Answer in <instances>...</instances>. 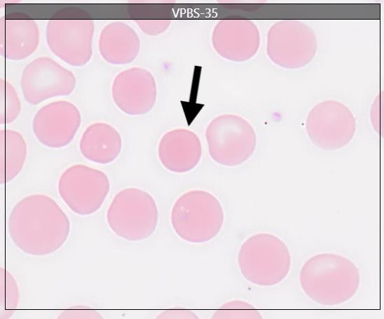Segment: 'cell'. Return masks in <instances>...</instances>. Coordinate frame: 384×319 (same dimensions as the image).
I'll use <instances>...</instances> for the list:
<instances>
[{
	"label": "cell",
	"mask_w": 384,
	"mask_h": 319,
	"mask_svg": "<svg viewBox=\"0 0 384 319\" xmlns=\"http://www.w3.org/2000/svg\"><path fill=\"white\" fill-rule=\"evenodd\" d=\"M9 236L22 252L46 256L58 250L67 241L70 222L51 197L43 194L28 195L11 210L8 219Z\"/></svg>",
	"instance_id": "cell-1"
},
{
	"label": "cell",
	"mask_w": 384,
	"mask_h": 319,
	"mask_svg": "<svg viewBox=\"0 0 384 319\" xmlns=\"http://www.w3.org/2000/svg\"><path fill=\"white\" fill-rule=\"evenodd\" d=\"M212 43L222 57L245 61L258 50L260 35L256 26L249 20H223L214 27Z\"/></svg>",
	"instance_id": "cell-13"
},
{
	"label": "cell",
	"mask_w": 384,
	"mask_h": 319,
	"mask_svg": "<svg viewBox=\"0 0 384 319\" xmlns=\"http://www.w3.org/2000/svg\"><path fill=\"white\" fill-rule=\"evenodd\" d=\"M39 32L30 19H5L1 22V53L9 60H22L36 50Z\"/></svg>",
	"instance_id": "cell-16"
},
{
	"label": "cell",
	"mask_w": 384,
	"mask_h": 319,
	"mask_svg": "<svg viewBox=\"0 0 384 319\" xmlns=\"http://www.w3.org/2000/svg\"><path fill=\"white\" fill-rule=\"evenodd\" d=\"M214 319H259L262 315L251 304L242 300H232L222 304L212 315Z\"/></svg>",
	"instance_id": "cell-20"
},
{
	"label": "cell",
	"mask_w": 384,
	"mask_h": 319,
	"mask_svg": "<svg viewBox=\"0 0 384 319\" xmlns=\"http://www.w3.org/2000/svg\"><path fill=\"white\" fill-rule=\"evenodd\" d=\"M111 94L116 105L122 111L132 116L143 115L156 104V83L148 70L132 67L116 75Z\"/></svg>",
	"instance_id": "cell-12"
},
{
	"label": "cell",
	"mask_w": 384,
	"mask_h": 319,
	"mask_svg": "<svg viewBox=\"0 0 384 319\" xmlns=\"http://www.w3.org/2000/svg\"><path fill=\"white\" fill-rule=\"evenodd\" d=\"M208 151L213 161L225 166H237L254 154L256 137L252 125L234 114L213 118L205 131Z\"/></svg>",
	"instance_id": "cell-6"
},
{
	"label": "cell",
	"mask_w": 384,
	"mask_h": 319,
	"mask_svg": "<svg viewBox=\"0 0 384 319\" xmlns=\"http://www.w3.org/2000/svg\"><path fill=\"white\" fill-rule=\"evenodd\" d=\"M82 155L100 164L113 162L120 154L122 140L118 130L104 123H94L85 130L79 143Z\"/></svg>",
	"instance_id": "cell-17"
},
{
	"label": "cell",
	"mask_w": 384,
	"mask_h": 319,
	"mask_svg": "<svg viewBox=\"0 0 384 319\" xmlns=\"http://www.w3.org/2000/svg\"><path fill=\"white\" fill-rule=\"evenodd\" d=\"M81 114L71 102L58 100L43 106L35 114L33 132L40 143L53 149L68 145L81 125Z\"/></svg>",
	"instance_id": "cell-11"
},
{
	"label": "cell",
	"mask_w": 384,
	"mask_h": 319,
	"mask_svg": "<svg viewBox=\"0 0 384 319\" xmlns=\"http://www.w3.org/2000/svg\"><path fill=\"white\" fill-rule=\"evenodd\" d=\"M20 110L21 103L14 87L8 81L1 80V124L13 122Z\"/></svg>",
	"instance_id": "cell-21"
},
{
	"label": "cell",
	"mask_w": 384,
	"mask_h": 319,
	"mask_svg": "<svg viewBox=\"0 0 384 319\" xmlns=\"http://www.w3.org/2000/svg\"><path fill=\"white\" fill-rule=\"evenodd\" d=\"M0 182L5 184L15 179L22 170L27 153L22 135L13 130H1Z\"/></svg>",
	"instance_id": "cell-18"
},
{
	"label": "cell",
	"mask_w": 384,
	"mask_h": 319,
	"mask_svg": "<svg viewBox=\"0 0 384 319\" xmlns=\"http://www.w3.org/2000/svg\"><path fill=\"white\" fill-rule=\"evenodd\" d=\"M158 154L161 164L167 170L185 173L192 170L200 162L201 142L199 137L188 129H173L161 137Z\"/></svg>",
	"instance_id": "cell-14"
},
{
	"label": "cell",
	"mask_w": 384,
	"mask_h": 319,
	"mask_svg": "<svg viewBox=\"0 0 384 319\" xmlns=\"http://www.w3.org/2000/svg\"><path fill=\"white\" fill-rule=\"evenodd\" d=\"M137 23L144 33L151 36L160 34L169 27L170 20H137Z\"/></svg>",
	"instance_id": "cell-23"
},
{
	"label": "cell",
	"mask_w": 384,
	"mask_h": 319,
	"mask_svg": "<svg viewBox=\"0 0 384 319\" xmlns=\"http://www.w3.org/2000/svg\"><path fill=\"white\" fill-rule=\"evenodd\" d=\"M94 23L92 20L51 19L46 27L50 50L72 66L86 64L92 56Z\"/></svg>",
	"instance_id": "cell-10"
},
{
	"label": "cell",
	"mask_w": 384,
	"mask_h": 319,
	"mask_svg": "<svg viewBox=\"0 0 384 319\" xmlns=\"http://www.w3.org/2000/svg\"><path fill=\"white\" fill-rule=\"evenodd\" d=\"M57 189L60 196L72 212L85 216L101 208L109 194L110 182L103 171L75 164L61 174Z\"/></svg>",
	"instance_id": "cell-7"
},
{
	"label": "cell",
	"mask_w": 384,
	"mask_h": 319,
	"mask_svg": "<svg viewBox=\"0 0 384 319\" xmlns=\"http://www.w3.org/2000/svg\"><path fill=\"white\" fill-rule=\"evenodd\" d=\"M171 224L176 234L192 243L213 239L221 231L224 212L210 192L195 189L181 195L171 210Z\"/></svg>",
	"instance_id": "cell-3"
},
{
	"label": "cell",
	"mask_w": 384,
	"mask_h": 319,
	"mask_svg": "<svg viewBox=\"0 0 384 319\" xmlns=\"http://www.w3.org/2000/svg\"><path fill=\"white\" fill-rule=\"evenodd\" d=\"M140 49V40L135 30L123 22H113L101 32L99 50L107 62L124 65L135 60Z\"/></svg>",
	"instance_id": "cell-15"
},
{
	"label": "cell",
	"mask_w": 384,
	"mask_h": 319,
	"mask_svg": "<svg viewBox=\"0 0 384 319\" xmlns=\"http://www.w3.org/2000/svg\"><path fill=\"white\" fill-rule=\"evenodd\" d=\"M306 128L309 138L316 146L325 150H335L343 147L352 139L355 119L345 104L327 100L311 109Z\"/></svg>",
	"instance_id": "cell-8"
},
{
	"label": "cell",
	"mask_w": 384,
	"mask_h": 319,
	"mask_svg": "<svg viewBox=\"0 0 384 319\" xmlns=\"http://www.w3.org/2000/svg\"><path fill=\"white\" fill-rule=\"evenodd\" d=\"M238 263L247 281L259 286H273L288 275L292 257L282 240L271 233H259L241 245Z\"/></svg>",
	"instance_id": "cell-4"
},
{
	"label": "cell",
	"mask_w": 384,
	"mask_h": 319,
	"mask_svg": "<svg viewBox=\"0 0 384 319\" xmlns=\"http://www.w3.org/2000/svg\"><path fill=\"white\" fill-rule=\"evenodd\" d=\"M1 314L2 319L10 318L18 308L20 290L17 281L9 271L1 268Z\"/></svg>",
	"instance_id": "cell-19"
},
{
	"label": "cell",
	"mask_w": 384,
	"mask_h": 319,
	"mask_svg": "<svg viewBox=\"0 0 384 319\" xmlns=\"http://www.w3.org/2000/svg\"><path fill=\"white\" fill-rule=\"evenodd\" d=\"M111 230L121 238L137 241L151 236L158 222V210L152 196L135 187L122 189L107 212Z\"/></svg>",
	"instance_id": "cell-5"
},
{
	"label": "cell",
	"mask_w": 384,
	"mask_h": 319,
	"mask_svg": "<svg viewBox=\"0 0 384 319\" xmlns=\"http://www.w3.org/2000/svg\"><path fill=\"white\" fill-rule=\"evenodd\" d=\"M57 318L60 319H98L103 318L104 316L89 306L75 305L63 310Z\"/></svg>",
	"instance_id": "cell-22"
},
{
	"label": "cell",
	"mask_w": 384,
	"mask_h": 319,
	"mask_svg": "<svg viewBox=\"0 0 384 319\" xmlns=\"http://www.w3.org/2000/svg\"><path fill=\"white\" fill-rule=\"evenodd\" d=\"M299 282L305 294L322 306H336L350 300L357 292L360 274L347 257L334 253H320L302 266Z\"/></svg>",
	"instance_id": "cell-2"
},
{
	"label": "cell",
	"mask_w": 384,
	"mask_h": 319,
	"mask_svg": "<svg viewBox=\"0 0 384 319\" xmlns=\"http://www.w3.org/2000/svg\"><path fill=\"white\" fill-rule=\"evenodd\" d=\"M20 84L26 102L36 105L54 97L70 95L75 88L76 78L53 60L41 57L25 67Z\"/></svg>",
	"instance_id": "cell-9"
},
{
	"label": "cell",
	"mask_w": 384,
	"mask_h": 319,
	"mask_svg": "<svg viewBox=\"0 0 384 319\" xmlns=\"http://www.w3.org/2000/svg\"><path fill=\"white\" fill-rule=\"evenodd\" d=\"M156 318L163 319H181V318H199V316L193 311L184 308H172L165 310L158 314Z\"/></svg>",
	"instance_id": "cell-24"
}]
</instances>
